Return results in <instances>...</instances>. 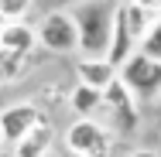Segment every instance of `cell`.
<instances>
[{
	"instance_id": "obj_17",
	"label": "cell",
	"mask_w": 161,
	"mask_h": 157,
	"mask_svg": "<svg viewBox=\"0 0 161 157\" xmlns=\"http://www.w3.org/2000/svg\"><path fill=\"white\" fill-rule=\"evenodd\" d=\"M55 157H82V154H75V150H69V147H62V150H55Z\"/></svg>"
},
{
	"instance_id": "obj_19",
	"label": "cell",
	"mask_w": 161,
	"mask_h": 157,
	"mask_svg": "<svg viewBox=\"0 0 161 157\" xmlns=\"http://www.w3.org/2000/svg\"><path fill=\"white\" fill-rule=\"evenodd\" d=\"M0 157H14V154H10V150H3V154H0Z\"/></svg>"
},
{
	"instance_id": "obj_18",
	"label": "cell",
	"mask_w": 161,
	"mask_h": 157,
	"mask_svg": "<svg viewBox=\"0 0 161 157\" xmlns=\"http://www.w3.org/2000/svg\"><path fill=\"white\" fill-rule=\"evenodd\" d=\"M7 150V140H3V130H0V154Z\"/></svg>"
},
{
	"instance_id": "obj_7",
	"label": "cell",
	"mask_w": 161,
	"mask_h": 157,
	"mask_svg": "<svg viewBox=\"0 0 161 157\" xmlns=\"http://www.w3.org/2000/svg\"><path fill=\"white\" fill-rule=\"evenodd\" d=\"M0 48L3 51H21V55H38V31L28 21H7L0 28Z\"/></svg>"
},
{
	"instance_id": "obj_9",
	"label": "cell",
	"mask_w": 161,
	"mask_h": 157,
	"mask_svg": "<svg viewBox=\"0 0 161 157\" xmlns=\"http://www.w3.org/2000/svg\"><path fill=\"white\" fill-rule=\"evenodd\" d=\"M52 147H55V126L45 120V123L34 126L10 154H14V157H52Z\"/></svg>"
},
{
	"instance_id": "obj_5",
	"label": "cell",
	"mask_w": 161,
	"mask_h": 157,
	"mask_svg": "<svg viewBox=\"0 0 161 157\" xmlns=\"http://www.w3.org/2000/svg\"><path fill=\"white\" fill-rule=\"evenodd\" d=\"M38 123H45V113L38 102H14V106L0 109V130H3L7 147H17Z\"/></svg>"
},
{
	"instance_id": "obj_12",
	"label": "cell",
	"mask_w": 161,
	"mask_h": 157,
	"mask_svg": "<svg viewBox=\"0 0 161 157\" xmlns=\"http://www.w3.org/2000/svg\"><path fill=\"white\" fill-rule=\"evenodd\" d=\"M117 14L124 17V24H127L130 38L137 41V48H141V41H144V34L151 31V24L158 21V17H151V14H144L134 0H117Z\"/></svg>"
},
{
	"instance_id": "obj_16",
	"label": "cell",
	"mask_w": 161,
	"mask_h": 157,
	"mask_svg": "<svg viewBox=\"0 0 161 157\" xmlns=\"http://www.w3.org/2000/svg\"><path fill=\"white\" fill-rule=\"evenodd\" d=\"M130 157H161V150H151V147H141V150H134Z\"/></svg>"
},
{
	"instance_id": "obj_4",
	"label": "cell",
	"mask_w": 161,
	"mask_h": 157,
	"mask_svg": "<svg viewBox=\"0 0 161 157\" xmlns=\"http://www.w3.org/2000/svg\"><path fill=\"white\" fill-rule=\"evenodd\" d=\"M65 147L82 157H110L113 154V133L106 123L96 120H75L65 130Z\"/></svg>"
},
{
	"instance_id": "obj_8",
	"label": "cell",
	"mask_w": 161,
	"mask_h": 157,
	"mask_svg": "<svg viewBox=\"0 0 161 157\" xmlns=\"http://www.w3.org/2000/svg\"><path fill=\"white\" fill-rule=\"evenodd\" d=\"M103 99H106V109L117 116V123H120V126H127V130L137 126V99H134V92H130L120 79L103 92Z\"/></svg>"
},
{
	"instance_id": "obj_15",
	"label": "cell",
	"mask_w": 161,
	"mask_h": 157,
	"mask_svg": "<svg viewBox=\"0 0 161 157\" xmlns=\"http://www.w3.org/2000/svg\"><path fill=\"white\" fill-rule=\"evenodd\" d=\"M144 14H151V17H161V0H134Z\"/></svg>"
},
{
	"instance_id": "obj_13",
	"label": "cell",
	"mask_w": 161,
	"mask_h": 157,
	"mask_svg": "<svg viewBox=\"0 0 161 157\" xmlns=\"http://www.w3.org/2000/svg\"><path fill=\"white\" fill-rule=\"evenodd\" d=\"M141 55H147L151 62H161V17L151 24V31L144 34V41H141V48H137Z\"/></svg>"
},
{
	"instance_id": "obj_3",
	"label": "cell",
	"mask_w": 161,
	"mask_h": 157,
	"mask_svg": "<svg viewBox=\"0 0 161 157\" xmlns=\"http://www.w3.org/2000/svg\"><path fill=\"white\" fill-rule=\"evenodd\" d=\"M38 48L52 51V55H72L79 51V28L72 21L69 10H48L38 21Z\"/></svg>"
},
{
	"instance_id": "obj_21",
	"label": "cell",
	"mask_w": 161,
	"mask_h": 157,
	"mask_svg": "<svg viewBox=\"0 0 161 157\" xmlns=\"http://www.w3.org/2000/svg\"><path fill=\"white\" fill-rule=\"evenodd\" d=\"M52 157H55V154H52Z\"/></svg>"
},
{
	"instance_id": "obj_6",
	"label": "cell",
	"mask_w": 161,
	"mask_h": 157,
	"mask_svg": "<svg viewBox=\"0 0 161 157\" xmlns=\"http://www.w3.org/2000/svg\"><path fill=\"white\" fill-rule=\"evenodd\" d=\"M75 82L79 86H89L96 92H106L117 82V68L106 58H79L75 62Z\"/></svg>"
},
{
	"instance_id": "obj_2",
	"label": "cell",
	"mask_w": 161,
	"mask_h": 157,
	"mask_svg": "<svg viewBox=\"0 0 161 157\" xmlns=\"http://www.w3.org/2000/svg\"><path fill=\"white\" fill-rule=\"evenodd\" d=\"M117 79L127 86L137 102H154L161 96V62H151L147 55H130L117 68Z\"/></svg>"
},
{
	"instance_id": "obj_14",
	"label": "cell",
	"mask_w": 161,
	"mask_h": 157,
	"mask_svg": "<svg viewBox=\"0 0 161 157\" xmlns=\"http://www.w3.org/2000/svg\"><path fill=\"white\" fill-rule=\"evenodd\" d=\"M31 3L34 0H0V14H3V21H24Z\"/></svg>"
},
{
	"instance_id": "obj_10",
	"label": "cell",
	"mask_w": 161,
	"mask_h": 157,
	"mask_svg": "<svg viewBox=\"0 0 161 157\" xmlns=\"http://www.w3.org/2000/svg\"><path fill=\"white\" fill-rule=\"evenodd\" d=\"M69 109L75 113V120H93L99 109H106V99H103V92L75 82L72 92H69Z\"/></svg>"
},
{
	"instance_id": "obj_1",
	"label": "cell",
	"mask_w": 161,
	"mask_h": 157,
	"mask_svg": "<svg viewBox=\"0 0 161 157\" xmlns=\"http://www.w3.org/2000/svg\"><path fill=\"white\" fill-rule=\"evenodd\" d=\"M113 7L106 0H79L69 14L79 28V58H106L113 34Z\"/></svg>"
},
{
	"instance_id": "obj_20",
	"label": "cell",
	"mask_w": 161,
	"mask_h": 157,
	"mask_svg": "<svg viewBox=\"0 0 161 157\" xmlns=\"http://www.w3.org/2000/svg\"><path fill=\"white\" fill-rule=\"evenodd\" d=\"M3 24H7V21H3V14H0V28H3Z\"/></svg>"
},
{
	"instance_id": "obj_11",
	"label": "cell",
	"mask_w": 161,
	"mask_h": 157,
	"mask_svg": "<svg viewBox=\"0 0 161 157\" xmlns=\"http://www.w3.org/2000/svg\"><path fill=\"white\" fill-rule=\"evenodd\" d=\"M34 58H38V55H21V51H3V48H0V86L21 82L34 68Z\"/></svg>"
}]
</instances>
